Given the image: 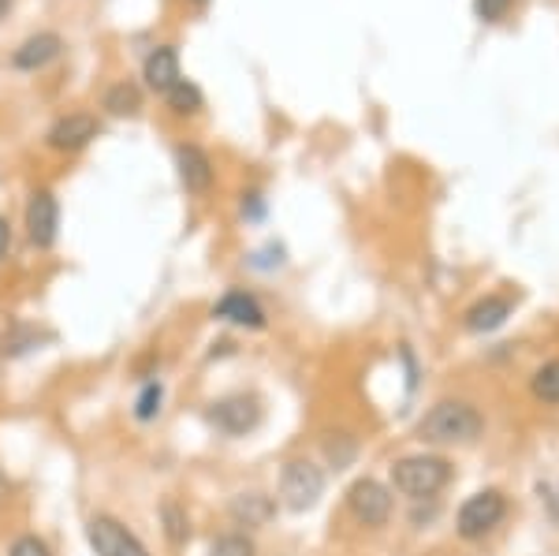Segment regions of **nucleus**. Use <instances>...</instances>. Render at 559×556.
Listing matches in <instances>:
<instances>
[{
  "mask_svg": "<svg viewBox=\"0 0 559 556\" xmlns=\"http://www.w3.org/2000/svg\"><path fill=\"white\" fill-rule=\"evenodd\" d=\"M485 418L474 403L463 400H444L432 411H426L418 423V437L429 445H471L481 437Z\"/></svg>",
  "mask_w": 559,
  "mask_h": 556,
  "instance_id": "obj_1",
  "label": "nucleus"
},
{
  "mask_svg": "<svg viewBox=\"0 0 559 556\" xmlns=\"http://www.w3.org/2000/svg\"><path fill=\"white\" fill-rule=\"evenodd\" d=\"M448 482H452V468L440 456H403L392 463V486L411 500L437 497Z\"/></svg>",
  "mask_w": 559,
  "mask_h": 556,
  "instance_id": "obj_2",
  "label": "nucleus"
},
{
  "mask_svg": "<svg viewBox=\"0 0 559 556\" xmlns=\"http://www.w3.org/2000/svg\"><path fill=\"white\" fill-rule=\"evenodd\" d=\"M503 516H508V500H503V493L500 489H481V493H474V497L463 500V508H459V516H455V531H459V537H466V542H477V537L496 531Z\"/></svg>",
  "mask_w": 559,
  "mask_h": 556,
  "instance_id": "obj_3",
  "label": "nucleus"
},
{
  "mask_svg": "<svg viewBox=\"0 0 559 556\" xmlns=\"http://www.w3.org/2000/svg\"><path fill=\"white\" fill-rule=\"evenodd\" d=\"M324 493V471L310 460H292L280 471V500L292 512H306L321 500Z\"/></svg>",
  "mask_w": 559,
  "mask_h": 556,
  "instance_id": "obj_4",
  "label": "nucleus"
},
{
  "mask_svg": "<svg viewBox=\"0 0 559 556\" xmlns=\"http://www.w3.org/2000/svg\"><path fill=\"white\" fill-rule=\"evenodd\" d=\"M210 426L224 437H247L250 429H258L261 423V403L258 397H247V392H236V397L216 400L210 411H205Z\"/></svg>",
  "mask_w": 559,
  "mask_h": 556,
  "instance_id": "obj_5",
  "label": "nucleus"
},
{
  "mask_svg": "<svg viewBox=\"0 0 559 556\" xmlns=\"http://www.w3.org/2000/svg\"><path fill=\"white\" fill-rule=\"evenodd\" d=\"M86 537L90 545H94L97 556H150L146 545L134 537L128 527L120 523V519L112 516H94L86 527Z\"/></svg>",
  "mask_w": 559,
  "mask_h": 556,
  "instance_id": "obj_6",
  "label": "nucleus"
},
{
  "mask_svg": "<svg viewBox=\"0 0 559 556\" xmlns=\"http://www.w3.org/2000/svg\"><path fill=\"white\" fill-rule=\"evenodd\" d=\"M26 236L38 250H49L60 236V202L52 191H34L26 202Z\"/></svg>",
  "mask_w": 559,
  "mask_h": 556,
  "instance_id": "obj_7",
  "label": "nucleus"
},
{
  "mask_svg": "<svg viewBox=\"0 0 559 556\" xmlns=\"http://www.w3.org/2000/svg\"><path fill=\"white\" fill-rule=\"evenodd\" d=\"M347 505L362 527H384L392 519V493L377 478H358L347 493Z\"/></svg>",
  "mask_w": 559,
  "mask_h": 556,
  "instance_id": "obj_8",
  "label": "nucleus"
},
{
  "mask_svg": "<svg viewBox=\"0 0 559 556\" xmlns=\"http://www.w3.org/2000/svg\"><path fill=\"white\" fill-rule=\"evenodd\" d=\"M102 134V123H97V116L90 113H68L60 116L57 123L49 128L45 134V142H49L52 150H60V154H75V150H86L90 142Z\"/></svg>",
  "mask_w": 559,
  "mask_h": 556,
  "instance_id": "obj_9",
  "label": "nucleus"
},
{
  "mask_svg": "<svg viewBox=\"0 0 559 556\" xmlns=\"http://www.w3.org/2000/svg\"><path fill=\"white\" fill-rule=\"evenodd\" d=\"M64 52V38H60L57 31H38V34H31L20 49L12 52V68H20V71H41V68H49L52 60Z\"/></svg>",
  "mask_w": 559,
  "mask_h": 556,
  "instance_id": "obj_10",
  "label": "nucleus"
},
{
  "mask_svg": "<svg viewBox=\"0 0 559 556\" xmlns=\"http://www.w3.org/2000/svg\"><path fill=\"white\" fill-rule=\"evenodd\" d=\"M213 318L231 321V326H242V329H265V310H261V303L250 292H239V288L221 295V303L213 307Z\"/></svg>",
  "mask_w": 559,
  "mask_h": 556,
  "instance_id": "obj_11",
  "label": "nucleus"
},
{
  "mask_svg": "<svg viewBox=\"0 0 559 556\" xmlns=\"http://www.w3.org/2000/svg\"><path fill=\"white\" fill-rule=\"evenodd\" d=\"M176 165H179V179H183V187L191 194H205L213 187V161L202 146H191V142L176 146Z\"/></svg>",
  "mask_w": 559,
  "mask_h": 556,
  "instance_id": "obj_12",
  "label": "nucleus"
},
{
  "mask_svg": "<svg viewBox=\"0 0 559 556\" xmlns=\"http://www.w3.org/2000/svg\"><path fill=\"white\" fill-rule=\"evenodd\" d=\"M142 79H146L150 90H157L160 97L173 90L179 79H183V71H179V52L176 45H157V49H150L146 64H142Z\"/></svg>",
  "mask_w": 559,
  "mask_h": 556,
  "instance_id": "obj_13",
  "label": "nucleus"
},
{
  "mask_svg": "<svg viewBox=\"0 0 559 556\" xmlns=\"http://www.w3.org/2000/svg\"><path fill=\"white\" fill-rule=\"evenodd\" d=\"M511 310H515V299H508V295H489V299L474 303V307L466 310V329H471V333H492V329H500L503 321L511 318Z\"/></svg>",
  "mask_w": 559,
  "mask_h": 556,
  "instance_id": "obj_14",
  "label": "nucleus"
},
{
  "mask_svg": "<svg viewBox=\"0 0 559 556\" xmlns=\"http://www.w3.org/2000/svg\"><path fill=\"white\" fill-rule=\"evenodd\" d=\"M273 500L261 497V493H242V497L231 500V519H236L239 527H261L273 519Z\"/></svg>",
  "mask_w": 559,
  "mask_h": 556,
  "instance_id": "obj_15",
  "label": "nucleus"
},
{
  "mask_svg": "<svg viewBox=\"0 0 559 556\" xmlns=\"http://www.w3.org/2000/svg\"><path fill=\"white\" fill-rule=\"evenodd\" d=\"M165 102H168V109H173L176 116H198V113H202V105H205V97H202V90L191 83V79H179V83L165 94Z\"/></svg>",
  "mask_w": 559,
  "mask_h": 556,
  "instance_id": "obj_16",
  "label": "nucleus"
},
{
  "mask_svg": "<svg viewBox=\"0 0 559 556\" xmlns=\"http://www.w3.org/2000/svg\"><path fill=\"white\" fill-rule=\"evenodd\" d=\"M105 109L112 113V116H134L142 109V94H139V86H131V83H116V86H108L105 90Z\"/></svg>",
  "mask_w": 559,
  "mask_h": 556,
  "instance_id": "obj_17",
  "label": "nucleus"
},
{
  "mask_svg": "<svg viewBox=\"0 0 559 556\" xmlns=\"http://www.w3.org/2000/svg\"><path fill=\"white\" fill-rule=\"evenodd\" d=\"M160 403H165V385L146 381L139 392V400H134V418H139V423H153V418L160 415Z\"/></svg>",
  "mask_w": 559,
  "mask_h": 556,
  "instance_id": "obj_18",
  "label": "nucleus"
},
{
  "mask_svg": "<svg viewBox=\"0 0 559 556\" xmlns=\"http://www.w3.org/2000/svg\"><path fill=\"white\" fill-rule=\"evenodd\" d=\"M530 389H534V397L540 403H559V358L540 366L534 374V381H530Z\"/></svg>",
  "mask_w": 559,
  "mask_h": 556,
  "instance_id": "obj_19",
  "label": "nucleus"
},
{
  "mask_svg": "<svg viewBox=\"0 0 559 556\" xmlns=\"http://www.w3.org/2000/svg\"><path fill=\"white\" fill-rule=\"evenodd\" d=\"M160 519H165V534H168V542H173V545H183L187 537H191V519H187V512L176 505V500H165Z\"/></svg>",
  "mask_w": 559,
  "mask_h": 556,
  "instance_id": "obj_20",
  "label": "nucleus"
},
{
  "mask_svg": "<svg viewBox=\"0 0 559 556\" xmlns=\"http://www.w3.org/2000/svg\"><path fill=\"white\" fill-rule=\"evenodd\" d=\"M205 556H254V542L247 534H224L210 545Z\"/></svg>",
  "mask_w": 559,
  "mask_h": 556,
  "instance_id": "obj_21",
  "label": "nucleus"
},
{
  "mask_svg": "<svg viewBox=\"0 0 559 556\" xmlns=\"http://www.w3.org/2000/svg\"><path fill=\"white\" fill-rule=\"evenodd\" d=\"M511 4H515V0H474V12H477V20H485V23H500L503 15L511 12Z\"/></svg>",
  "mask_w": 559,
  "mask_h": 556,
  "instance_id": "obj_22",
  "label": "nucleus"
},
{
  "mask_svg": "<svg viewBox=\"0 0 559 556\" xmlns=\"http://www.w3.org/2000/svg\"><path fill=\"white\" fill-rule=\"evenodd\" d=\"M8 556H52V549L41 542L38 534H23V537H15V542H12Z\"/></svg>",
  "mask_w": 559,
  "mask_h": 556,
  "instance_id": "obj_23",
  "label": "nucleus"
},
{
  "mask_svg": "<svg viewBox=\"0 0 559 556\" xmlns=\"http://www.w3.org/2000/svg\"><path fill=\"white\" fill-rule=\"evenodd\" d=\"M34 344H38V340L26 333L23 326H15L12 333H4V355H23V352H31Z\"/></svg>",
  "mask_w": 559,
  "mask_h": 556,
  "instance_id": "obj_24",
  "label": "nucleus"
},
{
  "mask_svg": "<svg viewBox=\"0 0 559 556\" xmlns=\"http://www.w3.org/2000/svg\"><path fill=\"white\" fill-rule=\"evenodd\" d=\"M261 213H265V199H261L258 191H250V194H242V217H250V221H258Z\"/></svg>",
  "mask_w": 559,
  "mask_h": 556,
  "instance_id": "obj_25",
  "label": "nucleus"
},
{
  "mask_svg": "<svg viewBox=\"0 0 559 556\" xmlns=\"http://www.w3.org/2000/svg\"><path fill=\"white\" fill-rule=\"evenodd\" d=\"M8 244H12V228H8V221L0 217V258L8 255Z\"/></svg>",
  "mask_w": 559,
  "mask_h": 556,
  "instance_id": "obj_26",
  "label": "nucleus"
},
{
  "mask_svg": "<svg viewBox=\"0 0 559 556\" xmlns=\"http://www.w3.org/2000/svg\"><path fill=\"white\" fill-rule=\"evenodd\" d=\"M12 4H15V0H0V20H4V15L12 12Z\"/></svg>",
  "mask_w": 559,
  "mask_h": 556,
  "instance_id": "obj_27",
  "label": "nucleus"
},
{
  "mask_svg": "<svg viewBox=\"0 0 559 556\" xmlns=\"http://www.w3.org/2000/svg\"><path fill=\"white\" fill-rule=\"evenodd\" d=\"M194 4H205V0H194Z\"/></svg>",
  "mask_w": 559,
  "mask_h": 556,
  "instance_id": "obj_28",
  "label": "nucleus"
}]
</instances>
